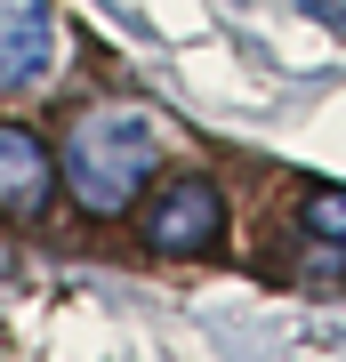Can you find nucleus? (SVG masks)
Masks as SVG:
<instances>
[{
	"label": "nucleus",
	"instance_id": "obj_1",
	"mask_svg": "<svg viewBox=\"0 0 346 362\" xmlns=\"http://www.w3.org/2000/svg\"><path fill=\"white\" fill-rule=\"evenodd\" d=\"M57 177L73 185V202L89 209V218H121V209L145 194V177H154V121H145L137 105H97V113H81L73 137H64Z\"/></svg>",
	"mask_w": 346,
	"mask_h": 362
},
{
	"label": "nucleus",
	"instance_id": "obj_2",
	"mask_svg": "<svg viewBox=\"0 0 346 362\" xmlns=\"http://www.w3.org/2000/svg\"><path fill=\"white\" fill-rule=\"evenodd\" d=\"M226 233V202L209 177H161V194L145 202V242L161 250V258H202V250H218Z\"/></svg>",
	"mask_w": 346,
	"mask_h": 362
},
{
	"label": "nucleus",
	"instance_id": "obj_3",
	"mask_svg": "<svg viewBox=\"0 0 346 362\" xmlns=\"http://www.w3.org/2000/svg\"><path fill=\"white\" fill-rule=\"evenodd\" d=\"M57 202V153L40 145V129L25 121H0V218H40Z\"/></svg>",
	"mask_w": 346,
	"mask_h": 362
},
{
	"label": "nucleus",
	"instance_id": "obj_4",
	"mask_svg": "<svg viewBox=\"0 0 346 362\" xmlns=\"http://www.w3.org/2000/svg\"><path fill=\"white\" fill-rule=\"evenodd\" d=\"M49 65V0H0V89H25Z\"/></svg>",
	"mask_w": 346,
	"mask_h": 362
},
{
	"label": "nucleus",
	"instance_id": "obj_5",
	"mask_svg": "<svg viewBox=\"0 0 346 362\" xmlns=\"http://www.w3.org/2000/svg\"><path fill=\"white\" fill-rule=\"evenodd\" d=\"M306 233L322 250H346V194H306Z\"/></svg>",
	"mask_w": 346,
	"mask_h": 362
}]
</instances>
